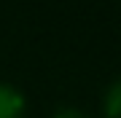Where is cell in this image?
<instances>
[{
    "instance_id": "obj_3",
    "label": "cell",
    "mask_w": 121,
    "mask_h": 118,
    "mask_svg": "<svg viewBox=\"0 0 121 118\" xmlns=\"http://www.w3.org/2000/svg\"><path fill=\"white\" fill-rule=\"evenodd\" d=\"M51 118H91L89 113H83L81 107H73V105H62V107H56L54 110V115Z\"/></svg>"
},
{
    "instance_id": "obj_2",
    "label": "cell",
    "mask_w": 121,
    "mask_h": 118,
    "mask_svg": "<svg viewBox=\"0 0 121 118\" xmlns=\"http://www.w3.org/2000/svg\"><path fill=\"white\" fill-rule=\"evenodd\" d=\"M99 107H102V118H121V75L105 86Z\"/></svg>"
},
{
    "instance_id": "obj_1",
    "label": "cell",
    "mask_w": 121,
    "mask_h": 118,
    "mask_svg": "<svg viewBox=\"0 0 121 118\" xmlns=\"http://www.w3.org/2000/svg\"><path fill=\"white\" fill-rule=\"evenodd\" d=\"M0 118H27V97L8 81H0Z\"/></svg>"
}]
</instances>
